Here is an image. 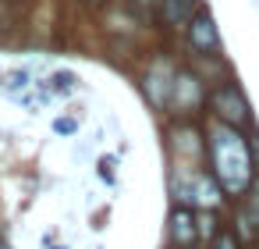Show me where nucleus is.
Returning <instances> with one entry per match:
<instances>
[{"instance_id": "obj_1", "label": "nucleus", "mask_w": 259, "mask_h": 249, "mask_svg": "<svg viewBox=\"0 0 259 249\" xmlns=\"http://www.w3.org/2000/svg\"><path fill=\"white\" fill-rule=\"evenodd\" d=\"M213 164H217V178H220V185L227 192H241L248 185V178H252L248 146L227 125H217L213 128Z\"/></svg>"}, {"instance_id": "obj_2", "label": "nucleus", "mask_w": 259, "mask_h": 249, "mask_svg": "<svg viewBox=\"0 0 259 249\" xmlns=\"http://www.w3.org/2000/svg\"><path fill=\"white\" fill-rule=\"evenodd\" d=\"M217 107H220V114H224L227 121H241V118H245V100H241L234 89H220V93H217Z\"/></svg>"}, {"instance_id": "obj_3", "label": "nucleus", "mask_w": 259, "mask_h": 249, "mask_svg": "<svg viewBox=\"0 0 259 249\" xmlns=\"http://www.w3.org/2000/svg\"><path fill=\"white\" fill-rule=\"evenodd\" d=\"M192 40H195V47H202V50H213L220 40H217V29H213V22L202 15L195 25H192Z\"/></svg>"}, {"instance_id": "obj_4", "label": "nucleus", "mask_w": 259, "mask_h": 249, "mask_svg": "<svg viewBox=\"0 0 259 249\" xmlns=\"http://www.w3.org/2000/svg\"><path fill=\"white\" fill-rule=\"evenodd\" d=\"M170 235H174V242H178V245H188V242L195 238L192 217H188L185 210H178V214H174V228H170Z\"/></svg>"}, {"instance_id": "obj_5", "label": "nucleus", "mask_w": 259, "mask_h": 249, "mask_svg": "<svg viewBox=\"0 0 259 249\" xmlns=\"http://www.w3.org/2000/svg\"><path fill=\"white\" fill-rule=\"evenodd\" d=\"M188 11H192V0H167V18L170 22H185L188 18Z\"/></svg>"}, {"instance_id": "obj_6", "label": "nucleus", "mask_w": 259, "mask_h": 249, "mask_svg": "<svg viewBox=\"0 0 259 249\" xmlns=\"http://www.w3.org/2000/svg\"><path fill=\"white\" fill-rule=\"evenodd\" d=\"M71 86H75V79H71L68 72L54 75V93H71Z\"/></svg>"}, {"instance_id": "obj_7", "label": "nucleus", "mask_w": 259, "mask_h": 249, "mask_svg": "<svg viewBox=\"0 0 259 249\" xmlns=\"http://www.w3.org/2000/svg\"><path fill=\"white\" fill-rule=\"evenodd\" d=\"M217 249H234V242H231V238H227V235H224V238H220V242H217Z\"/></svg>"}, {"instance_id": "obj_8", "label": "nucleus", "mask_w": 259, "mask_h": 249, "mask_svg": "<svg viewBox=\"0 0 259 249\" xmlns=\"http://www.w3.org/2000/svg\"><path fill=\"white\" fill-rule=\"evenodd\" d=\"M0 249H4V245H0Z\"/></svg>"}]
</instances>
